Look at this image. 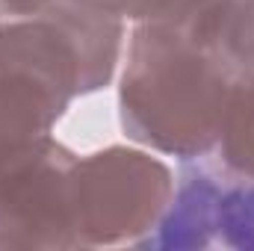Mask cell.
<instances>
[{
	"mask_svg": "<svg viewBox=\"0 0 254 251\" xmlns=\"http://www.w3.org/2000/svg\"><path fill=\"white\" fill-rule=\"evenodd\" d=\"M136 246L154 251H254V178L225 169L210 154L181 160L169 207Z\"/></svg>",
	"mask_w": 254,
	"mask_h": 251,
	"instance_id": "cell-4",
	"label": "cell"
},
{
	"mask_svg": "<svg viewBox=\"0 0 254 251\" xmlns=\"http://www.w3.org/2000/svg\"><path fill=\"white\" fill-rule=\"evenodd\" d=\"M243 6H246V18H249V27L254 36V0H243Z\"/></svg>",
	"mask_w": 254,
	"mask_h": 251,
	"instance_id": "cell-9",
	"label": "cell"
},
{
	"mask_svg": "<svg viewBox=\"0 0 254 251\" xmlns=\"http://www.w3.org/2000/svg\"><path fill=\"white\" fill-rule=\"evenodd\" d=\"M92 6L130 21V24H142V21H166V18H178L187 9H192L198 0H89Z\"/></svg>",
	"mask_w": 254,
	"mask_h": 251,
	"instance_id": "cell-7",
	"label": "cell"
},
{
	"mask_svg": "<svg viewBox=\"0 0 254 251\" xmlns=\"http://www.w3.org/2000/svg\"><path fill=\"white\" fill-rule=\"evenodd\" d=\"M122 51L125 21L89 0L0 18V160L51 136L74 98L110 86Z\"/></svg>",
	"mask_w": 254,
	"mask_h": 251,
	"instance_id": "cell-2",
	"label": "cell"
},
{
	"mask_svg": "<svg viewBox=\"0 0 254 251\" xmlns=\"http://www.w3.org/2000/svg\"><path fill=\"white\" fill-rule=\"evenodd\" d=\"M210 157L237 175L254 178V63H246L237 71Z\"/></svg>",
	"mask_w": 254,
	"mask_h": 251,
	"instance_id": "cell-6",
	"label": "cell"
},
{
	"mask_svg": "<svg viewBox=\"0 0 254 251\" xmlns=\"http://www.w3.org/2000/svg\"><path fill=\"white\" fill-rule=\"evenodd\" d=\"M77 154L42 136L0 160V251L77 249L71 169Z\"/></svg>",
	"mask_w": 254,
	"mask_h": 251,
	"instance_id": "cell-5",
	"label": "cell"
},
{
	"mask_svg": "<svg viewBox=\"0 0 254 251\" xmlns=\"http://www.w3.org/2000/svg\"><path fill=\"white\" fill-rule=\"evenodd\" d=\"M246 63H254V36L243 0H198L178 18L133 24L119 74L125 136L178 160L213 154Z\"/></svg>",
	"mask_w": 254,
	"mask_h": 251,
	"instance_id": "cell-1",
	"label": "cell"
},
{
	"mask_svg": "<svg viewBox=\"0 0 254 251\" xmlns=\"http://www.w3.org/2000/svg\"><path fill=\"white\" fill-rule=\"evenodd\" d=\"M57 3L65 0H0V18H15V15H39Z\"/></svg>",
	"mask_w": 254,
	"mask_h": 251,
	"instance_id": "cell-8",
	"label": "cell"
},
{
	"mask_svg": "<svg viewBox=\"0 0 254 251\" xmlns=\"http://www.w3.org/2000/svg\"><path fill=\"white\" fill-rule=\"evenodd\" d=\"M175 192V172L151 151L110 145L77 154L71 219L77 249L136 246L154 231Z\"/></svg>",
	"mask_w": 254,
	"mask_h": 251,
	"instance_id": "cell-3",
	"label": "cell"
}]
</instances>
